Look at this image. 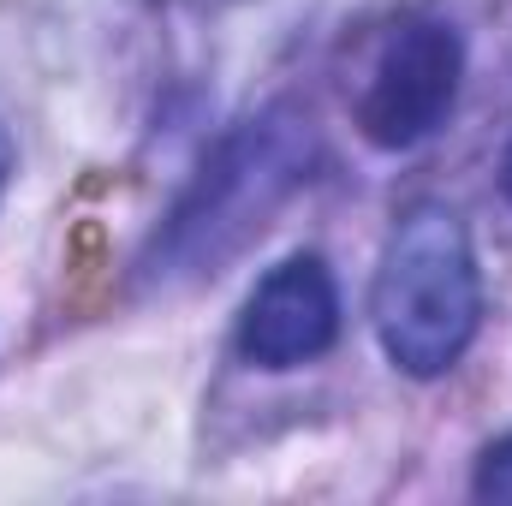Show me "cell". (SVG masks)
Here are the masks:
<instances>
[{
    "label": "cell",
    "instance_id": "cell-4",
    "mask_svg": "<svg viewBox=\"0 0 512 506\" xmlns=\"http://www.w3.org/2000/svg\"><path fill=\"white\" fill-rule=\"evenodd\" d=\"M340 340V286L322 256H286L239 310V358L256 370H304Z\"/></svg>",
    "mask_w": 512,
    "mask_h": 506
},
{
    "label": "cell",
    "instance_id": "cell-2",
    "mask_svg": "<svg viewBox=\"0 0 512 506\" xmlns=\"http://www.w3.org/2000/svg\"><path fill=\"white\" fill-rule=\"evenodd\" d=\"M376 340L387 364L411 381L447 376L483 322V280L465 221L447 203H417L399 215L370 292Z\"/></svg>",
    "mask_w": 512,
    "mask_h": 506
},
{
    "label": "cell",
    "instance_id": "cell-6",
    "mask_svg": "<svg viewBox=\"0 0 512 506\" xmlns=\"http://www.w3.org/2000/svg\"><path fill=\"white\" fill-rule=\"evenodd\" d=\"M12 167H18V155H12V137L0 126V203H6V185H12Z\"/></svg>",
    "mask_w": 512,
    "mask_h": 506
},
{
    "label": "cell",
    "instance_id": "cell-3",
    "mask_svg": "<svg viewBox=\"0 0 512 506\" xmlns=\"http://www.w3.org/2000/svg\"><path fill=\"white\" fill-rule=\"evenodd\" d=\"M465 42L447 18H411L382 42L370 84L358 96V131L376 149H417L459 102Z\"/></svg>",
    "mask_w": 512,
    "mask_h": 506
},
{
    "label": "cell",
    "instance_id": "cell-1",
    "mask_svg": "<svg viewBox=\"0 0 512 506\" xmlns=\"http://www.w3.org/2000/svg\"><path fill=\"white\" fill-rule=\"evenodd\" d=\"M310 149H316L310 120L292 114V108H262L251 120H239L203 155L197 179L173 203V215L155 233V251H149L143 268L155 280L215 274L233 251H245L268 227V215L310 179Z\"/></svg>",
    "mask_w": 512,
    "mask_h": 506
},
{
    "label": "cell",
    "instance_id": "cell-7",
    "mask_svg": "<svg viewBox=\"0 0 512 506\" xmlns=\"http://www.w3.org/2000/svg\"><path fill=\"white\" fill-rule=\"evenodd\" d=\"M501 191L512 197V143H507V155H501Z\"/></svg>",
    "mask_w": 512,
    "mask_h": 506
},
{
    "label": "cell",
    "instance_id": "cell-5",
    "mask_svg": "<svg viewBox=\"0 0 512 506\" xmlns=\"http://www.w3.org/2000/svg\"><path fill=\"white\" fill-rule=\"evenodd\" d=\"M471 495H477V501L512 506V435H501V441H489V447H483L477 477H471Z\"/></svg>",
    "mask_w": 512,
    "mask_h": 506
}]
</instances>
